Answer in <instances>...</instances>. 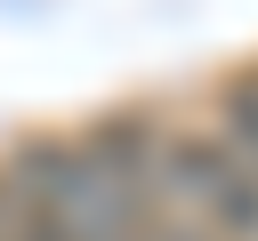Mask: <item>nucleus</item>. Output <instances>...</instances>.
I'll list each match as a JSON object with an SVG mask.
<instances>
[{
	"label": "nucleus",
	"instance_id": "nucleus-1",
	"mask_svg": "<svg viewBox=\"0 0 258 241\" xmlns=\"http://www.w3.org/2000/svg\"><path fill=\"white\" fill-rule=\"evenodd\" d=\"M218 137L258 169V72H234V80L218 88Z\"/></svg>",
	"mask_w": 258,
	"mask_h": 241
}]
</instances>
